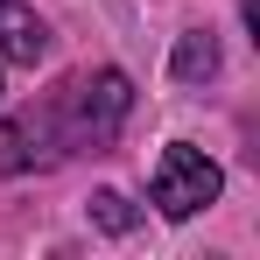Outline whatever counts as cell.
<instances>
[{"instance_id":"obj_3","label":"cell","mask_w":260,"mask_h":260,"mask_svg":"<svg viewBox=\"0 0 260 260\" xmlns=\"http://www.w3.org/2000/svg\"><path fill=\"white\" fill-rule=\"evenodd\" d=\"M49 56V21L28 0H0V63H43Z\"/></svg>"},{"instance_id":"obj_5","label":"cell","mask_w":260,"mask_h":260,"mask_svg":"<svg viewBox=\"0 0 260 260\" xmlns=\"http://www.w3.org/2000/svg\"><path fill=\"white\" fill-rule=\"evenodd\" d=\"M91 218H99L106 232H127V225H134V211H127L120 190H99V197H91Z\"/></svg>"},{"instance_id":"obj_1","label":"cell","mask_w":260,"mask_h":260,"mask_svg":"<svg viewBox=\"0 0 260 260\" xmlns=\"http://www.w3.org/2000/svg\"><path fill=\"white\" fill-rule=\"evenodd\" d=\"M127 113H134L127 71H85V78H63V85L36 106V120H43V134H49L56 155H85V148L99 155V148H113V134L127 127Z\"/></svg>"},{"instance_id":"obj_4","label":"cell","mask_w":260,"mask_h":260,"mask_svg":"<svg viewBox=\"0 0 260 260\" xmlns=\"http://www.w3.org/2000/svg\"><path fill=\"white\" fill-rule=\"evenodd\" d=\"M169 71H176V85H204V78L218 71V36H211V28H190V36L176 43Z\"/></svg>"},{"instance_id":"obj_2","label":"cell","mask_w":260,"mask_h":260,"mask_svg":"<svg viewBox=\"0 0 260 260\" xmlns=\"http://www.w3.org/2000/svg\"><path fill=\"white\" fill-rule=\"evenodd\" d=\"M218 190H225V169H218L197 141H169V148H162V162H155V176H148V197H155V211L169 218V225L211 211Z\"/></svg>"}]
</instances>
